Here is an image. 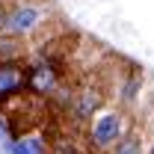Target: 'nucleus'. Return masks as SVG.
I'll list each match as a JSON object with an SVG mask.
<instances>
[{
  "mask_svg": "<svg viewBox=\"0 0 154 154\" xmlns=\"http://www.w3.org/2000/svg\"><path fill=\"white\" fill-rule=\"evenodd\" d=\"M48 154H89V148H83L77 139H71V136L59 134L51 139V148H48Z\"/></svg>",
  "mask_w": 154,
  "mask_h": 154,
  "instance_id": "423d86ee",
  "label": "nucleus"
},
{
  "mask_svg": "<svg viewBox=\"0 0 154 154\" xmlns=\"http://www.w3.org/2000/svg\"><path fill=\"white\" fill-rule=\"evenodd\" d=\"M148 154H154V145H151V151H148Z\"/></svg>",
  "mask_w": 154,
  "mask_h": 154,
  "instance_id": "1a4fd4ad",
  "label": "nucleus"
},
{
  "mask_svg": "<svg viewBox=\"0 0 154 154\" xmlns=\"http://www.w3.org/2000/svg\"><path fill=\"white\" fill-rule=\"evenodd\" d=\"M110 154H142V139H139V134L131 131V134L125 136V139H122Z\"/></svg>",
  "mask_w": 154,
  "mask_h": 154,
  "instance_id": "0eeeda50",
  "label": "nucleus"
},
{
  "mask_svg": "<svg viewBox=\"0 0 154 154\" xmlns=\"http://www.w3.org/2000/svg\"><path fill=\"white\" fill-rule=\"evenodd\" d=\"M27 80H30V65L21 62H0V110L9 101H18L27 95Z\"/></svg>",
  "mask_w": 154,
  "mask_h": 154,
  "instance_id": "20e7f679",
  "label": "nucleus"
},
{
  "mask_svg": "<svg viewBox=\"0 0 154 154\" xmlns=\"http://www.w3.org/2000/svg\"><path fill=\"white\" fill-rule=\"evenodd\" d=\"M101 110H104V89L89 83V86H80L74 92V101H71V110L65 116V122H71L74 128H86Z\"/></svg>",
  "mask_w": 154,
  "mask_h": 154,
  "instance_id": "7ed1b4c3",
  "label": "nucleus"
},
{
  "mask_svg": "<svg viewBox=\"0 0 154 154\" xmlns=\"http://www.w3.org/2000/svg\"><path fill=\"white\" fill-rule=\"evenodd\" d=\"M45 24H48V12H45L42 3L18 0L15 6H9V18H6L3 33H12L18 38H30V36H36Z\"/></svg>",
  "mask_w": 154,
  "mask_h": 154,
  "instance_id": "f03ea898",
  "label": "nucleus"
},
{
  "mask_svg": "<svg viewBox=\"0 0 154 154\" xmlns=\"http://www.w3.org/2000/svg\"><path fill=\"white\" fill-rule=\"evenodd\" d=\"M27 57V38L0 33V62H21Z\"/></svg>",
  "mask_w": 154,
  "mask_h": 154,
  "instance_id": "39448f33",
  "label": "nucleus"
},
{
  "mask_svg": "<svg viewBox=\"0 0 154 154\" xmlns=\"http://www.w3.org/2000/svg\"><path fill=\"white\" fill-rule=\"evenodd\" d=\"M131 134V122L122 110H101L86 125V148L89 154H110Z\"/></svg>",
  "mask_w": 154,
  "mask_h": 154,
  "instance_id": "f257e3e1",
  "label": "nucleus"
},
{
  "mask_svg": "<svg viewBox=\"0 0 154 154\" xmlns=\"http://www.w3.org/2000/svg\"><path fill=\"white\" fill-rule=\"evenodd\" d=\"M6 18H9V3L0 0V33H3V27H6Z\"/></svg>",
  "mask_w": 154,
  "mask_h": 154,
  "instance_id": "6e6552de",
  "label": "nucleus"
}]
</instances>
